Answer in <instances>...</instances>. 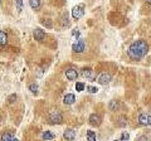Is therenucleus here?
I'll list each match as a JSON object with an SVG mask.
<instances>
[{"mask_svg":"<svg viewBox=\"0 0 151 141\" xmlns=\"http://www.w3.org/2000/svg\"><path fill=\"white\" fill-rule=\"evenodd\" d=\"M149 53V44L145 40H136L129 47L127 54L132 61H140Z\"/></svg>","mask_w":151,"mask_h":141,"instance_id":"1","label":"nucleus"},{"mask_svg":"<svg viewBox=\"0 0 151 141\" xmlns=\"http://www.w3.org/2000/svg\"><path fill=\"white\" fill-rule=\"evenodd\" d=\"M48 120L51 123H62L63 122V113L60 112L59 110H53L49 113Z\"/></svg>","mask_w":151,"mask_h":141,"instance_id":"2","label":"nucleus"},{"mask_svg":"<svg viewBox=\"0 0 151 141\" xmlns=\"http://www.w3.org/2000/svg\"><path fill=\"white\" fill-rule=\"evenodd\" d=\"M139 123L142 126H151V115L142 112L139 116Z\"/></svg>","mask_w":151,"mask_h":141,"instance_id":"3","label":"nucleus"},{"mask_svg":"<svg viewBox=\"0 0 151 141\" xmlns=\"http://www.w3.org/2000/svg\"><path fill=\"white\" fill-rule=\"evenodd\" d=\"M72 49H73V52L76 53H82V52H85V49H86V44H85V40L83 39H78V43H76L72 45Z\"/></svg>","mask_w":151,"mask_h":141,"instance_id":"4","label":"nucleus"},{"mask_svg":"<svg viewBox=\"0 0 151 141\" xmlns=\"http://www.w3.org/2000/svg\"><path fill=\"white\" fill-rule=\"evenodd\" d=\"M83 7H81V5H77V7H74L72 9V16H73V19H79V18L83 16Z\"/></svg>","mask_w":151,"mask_h":141,"instance_id":"5","label":"nucleus"},{"mask_svg":"<svg viewBox=\"0 0 151 141\" xmlns=\"http://www.w3.org/2000/svg\"><path fill=\"white\" fill-rule=\"evenodd\" d=\"M111 81V74L108 72H102L98 76V83L100 84H107Z\"/></svg>","mask_w":151,"mask_h":141,"instance_id":"6","label":"nucleus"},{"mask_svg":"<svg viewBox=\"0 0 151 141\" xmlns=\"http://www.w3.org/2000/svg\"><path fill=\"white\" fill-rule=\"evenodd\" d=\"M89 123H91L92 126H100L101 125V122H102V119H101V116L100 115H97V113H92L91 116H89Z\"/></svg>","mask_w":151,"mask_h":141,"instance_id":"7","label":"nucleus"},{"mask_svg":"<svg viewBox=\"0 0 151 141\" xmlns=\"http://www.w3.org/2000/svg\"><path fill=\"white\" fill-rule=\"evenodd\" d=\"M63 137H64L66 141H74L76 140V131L72 130V128H68V130L64 131Z\"/></svg>","mask_w":151,"mask_h":141,"instance_id":"8","label":"nucleus"},{"mask_svg":"<svg viewBox=\"0 0 151 141\" xmlns=\"http://www.w3.org/2000/svg\"><path fill=\"white\" fill-rule=\"evenodd\" d=\"M66 77L69 79V81H76L78 77V72L74 68H68L66 70Z\"/></svg>","mask_w":151,"mask_h":141,"instance_id":"9","label":"nucleus"},{"mask_svg":"<svg viewBox=\"0 0 151 141\" xmlns=\"http://www.w3.org/2000/svg\"><path fill=\"white\" fill-rule=\"evenodd\" d=\"M34 38H35V40H38V42H43L44 40V38H45V33H44V30H42V29H39V28H37L35 30H34Z\"/></svg>","mask_w":151,"mask_h":141,"instance_id":"10","label":"nucleus"},{"mask_svg":"<svg viewBox=\"0 0 151 141\" xmlns=\"http://www.w3.org/2000/svg\"><path fill=\"white\" fill-rule=\"evenodd\" d=\"M108 108H110V111H112V112H116V111H120V108H121V103H120V101H116V99H112V101H110V103H108Z\"/></svg>","mask_w":151,"mask_h":141,"instance_id":"11","label":"nucleus"},{"mask_svg":"<svg viewBox=\"0 0 151 141\" xmlns=\"http://www.w3.org/2000/svg\"><path fill=\"white\" fill-rule=\"evenodd\" d=\"M63 102H64V105H73L76 102V96L73 95V93H68V95L64 96Z\"/></svg>","mask_w":151,"mask_h":141,"instance_id":"12","label":"nucleus"},{"mask_svg":"<svg viewBox=\"0 0 151 141\" xmlns=\"http://www.w3.org/2000/svg\"><path fill=\"white\" fill-rule=\"evenodd\" d=\"M82 76L85 78H89V79H93L95 76H93V69L92 68H85L82 70Z\"/></svg>","mask_w":151,"mask_h":141,"instance_id":"13","label":"nucleus"},{"mask_svg":"<svg viewBox=\"0 0 151 141\" xmlns=\"http://www.w3.org/2000/svg\"><path fill=\"white\" fill-rule=\"evenodd\" d=\"M29 4H30V8L33 10H39L40 7H42V1L40 0H29Z\"/></svg>","mask_w":151,"mask_h":141,"instance_id":"14","label":"nucleus"},{"mask_svg":"<svg viewBox=\"0 0 151 141\" xmlns=\"http://www.w3.org/2000/svg\"><path fill=\"white\" fill-rule=\"evenodd\" d=\"M8 34L5 33V32H3V30H0V45H7L8 44Z\"/></svg>","mask_w":151,"mask_h":141,"instance_id":"15","label":"nucleus"},{"mask_svg":"<svg viewBox=\"0 0 151 141\" xmlns=\"http://www.w3.org/2000/svg\"><path fill=\"white\" fill-rule=\"evenodd\" d=\"M54 137H56V135H54L53 132H51V131H44V132L42 134V139H43V140H45V141L53 140Z\"/></svg>","mask_w":151,"mask_h":141,"instance_id":"16","label":"nucleus"},{"mask_svg":"<svg viewBox=\"0 0 151 141\" xmlns=\"http://www.w3.org/2000/svg\"><path fill=\"white\" fill-rule=\"evenodd\" d=\"M87 140L88 141H96V132L92 130L87 131Z\"/></svg>","mask_w":151,"mask_h":141,"instance_id":"17","label":"nucleus"},{"mask_svg":"<svg viewBox=\"0 0 151 141\" xmlns=\"http://www.w3.org/2000/svg\"><path fill=\"white\" fill-rule=\"evenodd\" d=\"M116 123H117V126H121V127H123V126L127 125V119L122 116V117H120V119L117 120V122H116Z\"/></svg>","mask_w":151,"mask_h":141,"instance_id":"18","label":"nucleus"},{"mask_svg":"<svg viewBox=\"0 0 151 141\" xmlns=\"http://www.w3.org/2000/svg\"><path fill=\"white\" fill-rule=\"evenodd\" d=\"M83 90H85V83H82V82H76V91H77V92H82Z\"/></svg>","mask_w":151,"mask_h":141,"instance_id":"19","label":"nucleus"},{"mask_svg":"<svg viewBox=\"0 0 151 141\" xmlns=\"http://www.w3.org/2000/svg\"><path fill=\"white\" fill-rule=\"evenodd\" d=\"M29 90H30L32 93L37 95V93H38V84L37 83H30V84H29Z\"/></svg>","mask_w":151,"mask_h":141,"instance_id":"20","label":"nucleus"},{"mask_svg":"<svg viewBox=\"0 0 151 141\" xmlns=\"http://www.w3.org/2000/svg\"><path fill=\"white\" fill-rule=\"evenodd\" d=\"M10 140H11L10 132H3V135H1V141H10Z\"/></svg>","mask_w":151,"mask_h":141,"instance_id":"21","label":"nucleus"},{"mask_svg":"<svg viewBox=\"0 0 151 141\" xmlns=\"http://www.w3.org/2000/svg\"><path fill=\"white\" fill-rule=\"evenodd\" d=\"M129 140H130V134H129V132H122L120 141H129Z\"/></svg>","mask_w":151,"mask_h":141,"instance_id":"22","label":"nucleus"},{"mask_svg":"<svg viewBox=\"0 0 151 141\" xmlns=\"http://www.w3.org/2000/svg\"><path fill=\"white\" fill-rule=\"evenodd\" d=\"M15 1H16V9H18V11L20 13L23 10V0H15Z\"/></svg>","mask_w":151,"mask_h":141,"instance_id":"23","label":"nucleus"},{"mask_svg":"<svg viewBox=\"0 0 151 141\" xmlns=\"http://www.w3.org/2000/svg\"><path fill=\"white\" fill-rule=\"evenodd\" d=\"M87 90H88L89 93H97L98 92V88L93 87V86H88V87H87Z\"/></svg>","mask_w":151,"mask_h":141,"instance_id":"24","label":"nucleus"},{"mask_svg":"<svg viewBox=\"0 0 151 141\" xmlns=\"http://www.w3.org/2000/svg\"><path fill=\"white\" fill-rule=\"evenodd\" d=\"M16 99V95L15 93H13V95H10L9 97H8V101H9V103H14Z\"/></svg>","mask_w":151,"mask_h":141,"instance_id":"25","label":"nucleus"},{"mask_svg":"<svg viewBox=\"0 0 151 141\" xmlns=\"http://www.w3.org/2000/svg\"><path fill=\"white\" fill-rule=\"evenodd\" d=\"M137 141H149V137L146 135H141V136L137 137Z\"/></svg>","mask_w":151,"mask_h":141,"instance_id":"26","label":"nucleus"},{"mask_svg":"<svg viewBox=\"0 0 151 141\" xmlns=\"http://www.w3.org/2000/svg\"><path fill=\"white\" fill-rule=\"evenodd\" d=\"M72 34H73V37H79V34H81V32L79 30H78V29H76V30H73V32H72Z\"/></svg>","mask_w":151,"mask_h":141,"instance_id":"27","label":"nucleus"},{"mask_svg":"<svg viewBox=\"0 0 151 141\" xmlns=\"http://www.w3.org/2000/svg\"><path fill=\"white\" fill-rule=\"evenodd\" d=\"M10 141H19L18 139H15V137H11V140Z\"/></svg>","mask_w":151,"mask_h":141,"instance_id":"28","label":"nucleus"},{"mask_svg":"<svg viewBox=\"0 0 151 141\" xmlns=\"http://www.w3.org/2000/svg\"><path fill=\"white\" fill-rule=\"evenodd\" d=\"M146 3H147V4H150V5H151V0H146Z\"/></svg>","mask_w":151,"mask_h":141,"instance_id":"29","label":"nucleus"},{"mask_svg":"<svg viewBox=\"0 0 151 141\" xmlns=\"http://www.w3.org/2000/svg\"><path fill=\"white\" fill-rule=\"evenodd\" d=\"M115 141H120V140H115Z\"/></svg>","mask_w":151,"mask_h":141,"instance_id":"30","label":"nucleus"},{"mask_svg":"<svg viewBox=\"0 0 151 141\" xmlns=\"http://www.w3.org/2000/svg\"><path fill=\"white\" fill-rule=\"evenodd\" d=\"M0 3H1V0H0Z\"/></svg>","mask_w":151,"mask_h":141,"instance_id":"31","label":"nucleus"}]
</instances>
